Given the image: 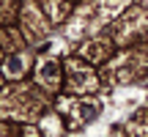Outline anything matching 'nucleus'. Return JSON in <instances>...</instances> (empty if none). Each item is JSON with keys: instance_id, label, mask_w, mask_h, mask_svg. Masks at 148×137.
<instances>
[{"instance_id": "f257e3e1", "label": "nucleus", "mask_w": 148, "mask_h": 137, "mask_svg": "<svg viewBox=\"0 0 148 137\" xmlns=\"http://www.w3.org/2000/svg\"><path fill=\"white\" fill-rule=\"evenodd\" d=\"M5 71H8V74H19L22 71V60L19 58H11V63L5 66Z\"/></svg>"}, {"instance_id": "f03ea898", "label": "nucleus", "mask_w": 148, "mask_h": 137, "mask_svg": "<svg viewBox=\"0 0 148 137\" xmlns=\"http://www.w3.org/2000/svg\"><path fill=\"white\" fill-rule=\"evenodd\" d=\"M96 112H99V107H85V110H82V118H96Z\"/></svg>"}]
</instances>
